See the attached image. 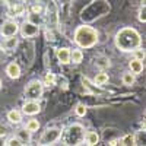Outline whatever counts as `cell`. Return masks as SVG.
<instances>
[{
	"label": "cell",
	"instance_id": "cell-22",
	"mask_svg": "<svg viewBox=\"0 0 146 146\" xmlns=\"http://www.w3.org/2000/svg\"><path fill=\"white\" fill-rule=\"evenodd\" d=\"M56 83V75L54 73H47L45 75V85H48V86H50V85H54Z\"/></svg>",
	"mask_w": 146,
	"mask_h": 146
},
{
	"label": "cell",
	"instance_id": "cell-27",
	"mask_svg": "<svg viewBox=\"0 0 146 146\" xmlns=\"http://www.w3.org/2000/svg\"><path fill=\"white\" fill-rule=\"evenodd\" d=\"M6 135H7V129H6V126L0 124V137H5Z\"/></svg>",
	"mask_w": 146,
	"mask_h": 146
},
{
	"label": "cell",
	"instance_id": "cell-18",
	"mask_svg": "<svg viewBox=\"0 0 146 146\" xmlns=\"http://www.w3.org/2000/svg\"><path fill=\"white\" fill-rule=\"evenodd\" d=\"M94 82L96 85H105L108 82V75H107V73H104V72H101V73H98V75L95 76Z\"/></svg>",
	"mask_w": 146,
	"mask_h": 146
},
{
	"label": "cell",
	"instance_id": "cell-3",
	"mask_svg": "<svg viewBox=\"0 0 146 146\" xmlns=\"http://www.w3.org/2000/svg\"><path fill=\"white\" fill-rule=\"evenodd\" d=\"M42 91H44V83L38 79H34L25 88V98L32 100V101H38L42 96Z\"/></svg>",
	"mask_w": 146,
	"mask_h": 146
},
{
	"label": "cell",
	"instance_id": "cell-8",
	"mask_svg": "<svg viewBox=\"0 0 146 146\" xmlns=\"http://www.w3.org/2000/svg\"><path fill=\"white\" fill-rule=\"evenodd\" d=\"M22 111H23V114H27V115H35V114H38L41 111V107H40L38 101L28 100L25 104H23Z\"/></svg>",
	"mask_w": 146,
	"mask_h": 146
},
{
	"label": "cell",
	"instance_id": "cell-14",
	"mask_svg": "<svg viewBox=\"0 0 146 146\" xmlns=\"http://www.w3.org/2000/svg\"><path fill=\"white\" fill-rule=\"evenodd\" d=\"M7 120L10 121L12 124L22 123V114H21V111H18V110H10V111L7 113Z\"/></svg>",
	"mask_w": 146,
	"mask_h": 146
},
{
	"label": "cell",
	"instance_id": "cell-24",
	"mask_svg": "<svg viewBox=\"0 0 146 146\" xmlns=\"http://www.w3.org/2000/svg\"><path fill=\"white\" fill-rule=\"evenodd\" d=\"M133 53H135V58H139V60H145V51L143 50H140V48H136V50L135 51H133Z\"/></svg>",
	"mask_w": 146,
	"mask_h": 146
},
{
	"label": "cell",
	"instance_id": "cell-11",
	"mask_svg": "<svg viewBox=\"0 0 146 146\" xmlns=\"http://www.w3.org/2000/svg\"><path fill=\"white\" fill-rule=\"evenodd\" d=\"M129 67H130V72L133 73V75H140V73L143 72V60H139V58L130 60Z\"/></svg>",
	"mask_w": 146,
	"mask_h": 146
},
{
	"label": "cell",
	"instance_id": "cell-12",
	"mask_svg": "<svg viewBox=\"0 0 146 146\" xmlns=\"http://www.w3.org/2000/svg\"><path fill=\"white\" fill-rule=\"evenodd\" d=\"M16 45H18V38H16V35L5 36V41L2 42V47L5 48V50H15Z\"/></svg>",
	"mask_w": 146,
	"mask_h": 146
},
{
	"label": "cell",
	"instance_id": "cell-21",
	"mask_svg": "<svg viewBox=\"0 0 146 146\" xmlns=\"http://www.w3.org/2000/svg\"><path fill=\"white\" fill-rule=\"evenodd\" d=\"M75 111L79 117H85V114H86V107H85L83 104H78L76 108H75Z\"/></svg>",
	"mask_w": 146,
	"mask_h": 146
},
{
	"label": "cell",
	"instance_id": "cell-4",
	"mask_svg": "<svg viewBox=\"0 0 146 146\" xmlns=\"http://www.w3.org/2000/svg\"><path fill=\"white\" fill-rule=\"evenodd\" d=\"M83 127L80 124H73L69 127L67 136H66V143L70 145H80L83 142Z\"/></svg>",
	"mask_w": 146,
	"mask_h": 146
},
{
	"label": "cell",
	"instance_id": "cell-6",
	"mask_svg": "<svg viewBox=\"0 0 146 146\" xmlns=\"http://www.w3.org/2000/svg\"><path fill=\"white\" fill-rule=\"evenodd\" d=\"M38 32H40V25H36V23H34L31 21L23 22L21 27V34L23 38H32V36L38 35Z\"/></svg>",
	"mask_w": 146,
	"mask_h": 146
},
{
	"label": "cell",
	"instance_id": "cell-20",
	"mask_svg": "<svg viewBox=\"0 0 146 146\" xmlns=\"http://www.w3.org/2000/svg\"><path fill=\"white\" fill-rule=\"evenodd\" d=\"M118 142H120V145H135V136L133 135H126L124 137H121Z\"/></svg>",
	"mask_w": 146,
	"mask_h": 146
},
{
	"label": "cell",
	"instance_id": "cell-28",
	"mask_svg": "<svg viewBox=\"0 0 146 146\" xmlns=\"http://www.w3.org/2000/svg\"><path fill=\"white\" fill-rule=\"evenodd\" d=\"M40 10H41L40 6H34V12H40Z\"/></svg>",
	"mask_w": 146,
	"mask_h": 146
},
{
	"label": "cell",
	"instance_id": "cell-5",
	"mask_svg": "<svg viewBox=\"0 0 146 146\" xmlns=\"http://www.w3.org/2000/svg\"><path fill=\"white\" fill-rule=\"evenodd\" d=\"M60 137H62V129H57V127L47 129L44 131V135L41 136V139H40V143L41 145H53Z\"/></svg>",
	"mask_w": 146,
	"mask_h": 146
},
{
	"label": "cell",
	"instance_id": "cell-2",
	"mask_svg": "<svg viewBox=\"0 0 146 146\" xmlns=\"http://www.w3.org/2000/svg\"><path fill=\"white\" fill-rule=\"evenodd\" d=\"M75 42L80 48H92L98 42V31L89 25H82L75 29Z\"/></svg>",
	"mask_w": 146,
	"mask_h": 146
},
{
	"label": "cell",
	"instance_id": "cell-29",
	"mask_svg": "<svg viewBox=\"0 0 146 146\" xmlns=\"http://www.w3.org/2000/svg\"><path fill=\"white\" fill-rule=\"evenodd\" d=\"M2 88H3V82H2V79H0V91H2Z\"/></svg>",
	"mask_w": 146,
	"mask_h": 146
},
{
	"label": "cell",
	"instance_id": "cell-15",
	"mask_svg": "<svg viewBox=\"0 0 146 146\" xmlns=\"http://www.w3.org/2000/svg\"><path fill=\"white\" fill-rule=\"evenodd\" d=\"M16 137L21 140V143H22V145H28V143L31 142V131H29V130H27V129L18 130Z\"/></svg>",
	"mask_w": 146,
	"mask_h": 146
},
{
	"label": "cell",
	"instance_id": "cell-26",
	"mask_svg": "<svg viewBox=\"0 0 146 146\" xmlns=\"http://www.w3.org/2000/svg\"><path fill=\"white\" fill-rule=\"evenodd\" d=\"M96 64H98L100 67H107V66H110V60L105 58V57H102V58L98 60V63H96Z\"/></svg>",
	"mask_w": 146,
	"mask_h": 146
},
{
	"label": "cell",
	"instance_id": "cell-23",
	"mask_svg": "<svg viewBox=\"0 0 146 146\" xmlns=\"http://www.w3.org/2000/svg\"><path fill=\"white\" fill-rule=\"evenodd\" d=\"M5 145H6V146H13V145H22V143H21V140H19L18 137L13 136V137H9V139L5 142Z\"/></svg>",
	"mask_w": 146,
	"mask_h": 146
},
{
	"label": "cell",
	"instance_id": "cell-16",
	"mask_svg": "<svg viewBox=\"0 0 146 146\" xmlns=\"http://www.w3.org/2000/svg\"><path fill=\"white\" fill-rule=\"evenodd\" d=\"M82 60H83V53H82L80 50H73V51H70V62L79 64V63H82Z\"/></svg>",
	"mask_w": 146,
	"mask_h": 146
},
{
	"label": "cell",
	"instance_id": "cell-10",
	"mask_svg": "<svg viewBox=\"0 0 146 146\" xmlns=\"http://www.w3.org/2000/svg\"><path fill=\"white\" fill-rule=\"evenodd\" d=\"M57 58L62 64H69L70 63V50L67 47H62L57 50Z\"/></svg>",
	"mask_w": 146,
	"mask_h": 146
},
{
	"label": "cell",
	"instance_id": "cell-19",
	"mask_svg": "<svg viewBox=\"0 0 146 146\" xmlns=\"http://www.w3.org/2000/svg\"><path fill=\"white\" fill-rule=\"evenodd\" d=\"M25 129L29 130L31 133L36 131V130L40 129V121H38V120H29L28 123H27V126H25Z\"/></svg>",
	"mask_w": 146,
	"mask_h": 146
},
{
	"label": "cell",
	"instance_id": "cell-9",
	"mask_svg": "<svg viewBox=\"0 0 146 146\" xmlns=\"http://www.w3.org/2000/svg\"><path fill=\"white\" fill-rule=\"evenodd\" d=\"M6 73H7V76L10 79H18L21 76V67H19V64L15 63V62L9 63L6 66Z\"/></svg>",
	"mask_w": 146,
	"mask_h": 146
},
{
	"label": "cell",
	"instance_id": "cell-17",
	"mask_svg": "<svg viewBox=\"0 0 146 146\" xmlns=\"http://www.w3.org/2000/svg\"><path fill=\"white\" fill-rule=\"evenodd\" d=\"M121 80H123V83L127 85V86H131V85L135 83V75H133L131 72H126V73H123V76H121Z\"/></svg>",
	"mask_w": 146,
	"mask_h": 146
},
{
	"label": "cell",
	"instance_id": "cell-7",
	"mask_svg": "<svg viewBox=\"0 0 146 146\" xmlns=\"http://www.w3.org/2000/svg\"><path fill=\"white\" fill-rule=\"evenodd\" d=\"M18 32H19V25L15 21L7 19L2 23V28H0L2 36H12V35H16Z\"/></svg>",
	"mask_w": 146,
	"mask_h": 146
},
{
	"label": "cell",
	"instance_id": "cell-13",
	"mask_svg": "<svg viewBox=\"0 0 146 146\" xmlns=\"http://www.w3.org/2000/svg\"><path fill=\"white\" fill-rule=\"evenodd\" d=\"M83 140H85L86 145L94 146V145H96L100 142V136H98V133H96V131H88V133H85V135H83Z\"/></svg>",
	"mask_w": 146,
	"mask_h": 146
},
{
	"label": "cell",
	"instance_id": "cell-1",
	"mask_svg": "<svg viewBox=\"0 0 146 146\" xmlns=\"http://www.w3.org/2000/svg\"><path fill=\"white\" fill-rule=\"evenodd\" d=\"M142 44V36L135 28H121L115 34V45L120 51L124 53H131L136 48H139Z\"/></svg>",
	"mask_w": 146,
	"mask_h": 146
},
{
	"label": "cell",
	"instance_id": "cell-25",
	"mask_svg": "<svg viewBox=\"0 0 146 146\" xmlns=\"http://www.w3.org/2000/svg\"><path fill=\"white\" fill-rule=\"evenodd\" d=\"M145 13H146V7H145V5L140 7V12H139V21L140 22H146V16H145Z\"/></svg>",
	"mask_w": 146,
	"mask_h": 146
}]
</instances>
